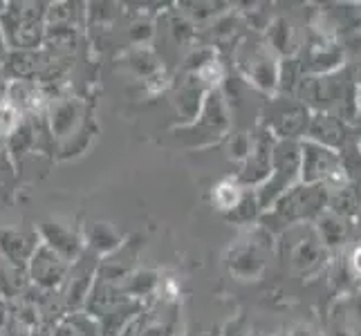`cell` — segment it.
I'll return each mask as SVG.
<instances>
[{"instance_id": "cell-23", "label": "cell", "mask_w": 361, "mask_h": 336, "mask_svg": "<svg viewBox=\"0 0 361 336\" xmlns=\"http://www.w3.org/2000/svg\"><path fill=\"white\" fill-rule=\"evenodd\" d=\"M52 336H102V328L94 316L79 309V312H68L61 318L54 325Z\"/></svg>"}, {"instance_id": "cell-13", "label": "cell", "mask_w": 361, "mask_h": 336, "mask_svg": "<svg viewBox=\"0 0 361 336\" xmlns=\"http://www.w3.org/2000/svg\"><path fill=\"white\" fill-rule=\"evenodd\" d=\"M267 242L271 244V233L267 229H260L258 235H252L245 244H240L235 251L231 254V271L240 278H254L258 276V271L265 265V251H267Z\"/></svg>"}, {"instance_id": "cell-29", "label": "cell", "mask_w": 361, "mask_h": 336, "mask_svg": "<svg viewBox=\"0 0 361 336\" xmlns=\"http://www.w3.org/2000/svg\"><path fill=\"white\" fill-rule=\"evenodd\" d=\"M74 115H77V108L70 101H61L56 106V110H52V132H56V137H66L72 128Z\"/></svg>"}, {"instance_id": "cell-36", "label": "cell", "mask_w": 361, "mask_h": 336, "mask_svg": "<svg viewBox=\"0 0 361 336\" xmlns=\"http://www.w3.org/2000/svg\"><path fill=\"white\" fill-rule=\"evenodd\" d=\"M137 321H140V318H137ZM137 321L133 323V325L130 328H126V330H123L119 336H137Z\"/></svg>"}, {"instance_id": "cell-32", "label": "cell", "mask_w": 361, "mask_h": 336, "mask_svg": "<svg viewBox=\"0 0 361 336\" xmlns=\"http://www.w3.org/2000/svg\"><path fill=\"white\" fill-rule=\"evenodd\" d=\"M353 132L357 139H361V88L357 94V112H355V121H353Z\"/></svg>"}, {"instance_id": "cell-3", "label": "cell", "mask_w": 361, "mask_h": 336, "mask_svg": "<svg viewBox=\"0 0 361 336\" xmlns=\"http://www.w3.org/2000/svg\"><path fill=\"white\" fill-rule=\"evenodd\" d=\"M298 182H301V146L298 142H274L269 178L256 189L260 213L269 211L274 202Z\"/></svg>"}, {"instance_id": "cell-11", "label": "cell", "mask_w": 361, "mask_h": 336, "mask_svg": "<svg viewBox=\"0 0 361 336\" xmlns=\"http://www.w3.org/2000/svg\"><path fill=\"white\" fill-rule=\"evenodd\" d=\"M227 128H229L227 101L220 90H211L207 92L200 117H197L191 126H186V130L197 137V144H207L225 135Z\"/></svg>"}, {"instance_id": "cell-14", "label": "cell", "mask_w": 361, "mask_h": 336, "mask_svg": "<svg viewBox=\"0 0 361 336\" xmlns=\"http://www.w3.org/2000/svg\"><path fill=\"white\" fill-rule=\"evenodd\" d=\"M41 244V235L25 229H0V256L7 263L27 269L34 251Z\"/></svg>"}, {"instance_id": "cell-30", "label": "cell", "mask_w": 361, "mask_h": 336, "mask_svg": "<svg viewBox=\"0 0 361 336\" xmlns=\"http://www.w3.org/2000/svg\"><path fill=\"white\" fill-rule=\"evenodd\" d=\"M20 117L23 115L7 101V99L5 101H0V139H5V137H9L18 128V123L23 121Z\"/></svg>"}, {"instance_id": "cell-28", "label": "cell", "mask_w": 361, "mask_h": 336, "mask_svg": "<svg viewBox=\"0 0 361 336\" xmlns=\"http://www.w3.org/2000/svg\"><path fill=\"white\" fill-rule=\"evenodd\" d=\"M260 213V206H258V200H256V191H245L243 200L238 202V206H235L231 213H227V220H233V222H252L256 220Z\"/></svg>"}, {"instance_id": "cell-17", "label": "cell", "mask_w": 361, "mask_h": 336, "mask_svg": "<svg viewBox=\"0 0 361 336\" xmlns=\"http://www.w3.org/2000/svg\"><path fill=\"white\" fill-rule=\"evenodd\" d=\"M39 235H41L43 244H47L61 258H66L70 265L81 256V251L85 249V244L79 235L74 233L70 227H63V224H59V222H47Z\"/></svg>"}, {"instance_id": "cell-35", "label": "cell", "mask_w": 361, "mask_h": 336, "mask_svg": "<svg viewBox=\"0 0 361 336\" xmlns=\"http://www.w3.org/2000/svg\"><path fill=\"white\" fill-rule=\"evenodd\" d=\"M7 41H5V36H3V30H0V66L5 63V58H7Z\"/></svg>"}, {"instance_id": "cell-25", "label": "cell", "mask_w": 361, "mask_h": 336, "mask_svg": "<svg viewBox=\"0 0 361 336\" xmlns=\"http://www.w3.org/2000/svg\"><path fill=\"white\" fill-rule=\"evenodd\" d=\"M27 285H30L27 269L16 267L0 258V296H5V298L23 296L25 290H27Z\"/></svg>"}, {"instance_id": "cell-1", "label": "cell", "mask_w": 361, "mask_h": 336, "mask_svg": "<svg viewBox=\"0 0 361 336\" xmlns=\"http://www.w3.org/2000/svg\"><path fill=\"white\" fill-rule=\"evenodd\" d=\"M359 85L350 68H341L330 74H303L298 81L294 99H298L310 112H326L343 119L353 128L357 112Z\"/></svg>"}, {"instance_id": "cell-21", "label": "cell", "mask_w": 361, "mask_h": 336, "mask_svg": "<svg viewBox=\"0 0 361 336\" xmlns=\"http://www.w3.org/2000/svg\"><path fill=\"white\" fill-rule=\"evenodd\" d=\"M359 209H361V184L348 182V184L339 186V189L328 191V206H326V211H330V213L339 216L343 220L355 222Z\"/></svg>"}, {"instance_id": "cell-39", "label": "cell", "mask_w": 361, "mask_h": 336, "mask_svg": "<svg viewBox=\"0 0 361 336\" xmlns=\"http://www.w3.org/2000/svg\"><path fill=\"white\" fill-rule=\"evenodd\" d=\"M5 7H7V3H0V16H3V11H5Z\"/></svg>"}, {"instance_id": "cell-20", "label": "cell", "mask_w": 361, "mask_h": 336, "mask_svg": "<svg viewBox=\"0 0 361 336\" xmlns=\"http://www.w3.org/2000/svg\"><path fill=\"white\" fill-rule=\"evenodd\" d=\"M207 92L209 90L195 77H191L189 81L180 85V90L176 92V108L184 126H191V123L200 117Z\"/></svg>"}, {"instance_id": "cell-37", "label": "cell", "mask_w": 361, "mask_h": 336, "mask_svg": "<svg viewBox=\"0 0 361 336\" xmlns=\"http://www.w3.org/2000/svg\"><path fill=\"white\" fill-rule=\"evenodd\" d=\"M353 74H355V81H357V85L361 88V61H359V66H357V70H355Z\"/></svg>"}, {"instance_id": "cell-33", "label": "cell", "mask_w": 361, "mask_h": 336, "mask_svg": "<svg viewBox=\"0 0 361 336\" xmlns=\"http://www.w3.org/2000/svg\"><path fill=\"white\" fill-rule=\"evenodd\" d=\"M222 336H247L245 334V328H243V321H235V323H229L225 334Z\"/></svg>"}, {"instance_id": "cell-24", "label": "cell", "mask_w": 361, "mask_h": 336, "mask_svg": "<svg viewBox=\"0 0 361 336\" xmlns=\"http://www.w3.org/2000/svg\"><path fill=\"white\" fill-rule=\"evenodd\" d=\"M85 249H90L97 256H108L121 244V235L106 222H92L85 229Z\"/></svg>"}, {"instance_id": "cell-4", "label": "cell", "mask_w": 361, "mask_h": 336, "mask_svg": "<svg viewBox=\"0 0 361 336\" xmlns=\"http://www.w3.org/2000/svg\"><path fill=\"white\" fill-rule=\"evenodd\" d=\"M298 146H301V182L303 184H319V186H326L328 191H332L350 182L345 175L341 155L337 151H330V148L319 146L307 139H301Z\"/></svg>"}, {"instance_id": "cell-34", "label": "cell", "mask_w": 361, "mask_h": 336, "mask_svg": "<svg viewBox=\"0 0 361 336\" xmlns=\"http://www.w3.org/2000/svg\"><path fill=\"white\" fill-rule=\"evenodd\" d=\"M290 336H317V332H314L312 328H307V325H296V328L290 332Z\"/></svg>"}, {"instance_id": "cell-15", "label": "cell", "mask_w": 361, "mask_h": 336, "mask_svg": "<svg viewBox=\"0 0 361 336\" xmlns=\"http://www.w3.org/2000/svg\"><path fill=\"white\" fill-rule=\"evenodd\" d=\"M326 336H361V292L332 305Z\"/></svg>"}, {"instance_id": "cell-7", "label": "cell", "mask_w": 361, "mask_h": 336, "mask_svg": "<svg viewBox=\"0 0 361 336\" xmlns=\"http://www.w3.org/2000/svg\"><path fill=\"white\" fill-rule=\"evenodd\" d=\"M312 112H310L298 99L281 97L269 104V117L265 130L276 142H301L307 132V123Z\"/></svg>"}, {"instance_id": "cell-16", "label": "cell", "mask_w": 361, "mask_h": 336, "mask_svg": "<svg viewBox=\"0 0 361 336\" xmlns=\"http://www.w3.org/2000/svg\"><path fill=\"white\" fill-rule=\"evenodd\" d=\"M332 285L343 296L361 292V242L345 247V254L334 263Z\"/></svg>"}, {"instance_id": "cell-8", "label": "cell", "mask_w": 361, "mask_h": 336, "mask_svg": "<svg viewBox=\"0 0 361 336\" xmlns=\"http://www.w3.org/2000/svg\"><path fill=\"white\" fill-rule=\"evenodd\" d=\"M102 256L92 254L90 249H83L81 256L70 265L68 278L61 287V298L68 307V312H79L85 305V298H88L94 278H97V267Z\"/></svg>"}, {"instance_id": "cell-18", "label": "cell", "mask_w": 361, "mask_h": 336, "mask_svg": "<svg viewBox=\"0 0 361 336\" xmlns=\"http://www.w3.org/2000/svg\"><path fill=\"white\" fill-rule=\"evenodd\" d=\"M142 314H144V301H137V298H121V301H117L102 318H99L102 336H119Z\"/></svg>"}, {"instance_id": "cell-22", "label": "cell", "mask_w": 361, "mask_h": 336, "mask_svg": "<svg viewBox=\"0 0 361 336\" xmlns=\"http://www.w3.org/2000/svg\"><path fill=\"white\" fill-rule=\"evenodd\" d=\"M267 45L274 49V54L290 58L298 52V32L288 18H276L267 25Z\"/></svg>"}, {"instance_id": "cell-2", "label": "cell", "mask_w": 361, "mask_h": 336, "mask_svg": "<svg viewBox=\"0 0 361 336\" xmlns=\"http://www.w3.org/2000/svg\"><path fill=\"white\" fill-rule=\"evenodd\" d=\"M328 206V189L319 184H294L290 191H285L274 206L263 213V229L269 233L274 229H290L296 224L317 222V218Z\"/></svg>"}, {"instance_id": "cell-26", "label": "cell", "mask_w": 361, "mask_h": 336, "mask_svg": "<svg viewBox=\"0 0 361 336\" xmlns=\"http://www.w3.org/2000/svg\"><path fill=\"white\" fill-rule=\"evenodd\" d=\"M3 66H7V72L16 77V81H27L41 68H45L41 66V58L36 52H20V49H11Z\"/></svg>"}, {"instance_id": "cell-19", "label": "cell", "mask_w": 361, "mask_h": 336, "mask_svg": "<svg viewBox=\"0 0 361 336\" xmlns=\"http://www.w3.org/2000/svg\"><path fill=\"white\" fill-rule=\"evenodd\" d=\"M321 244L326 249H345L353 240V231H355V222L343 220L339 216L330 213V211H323L312 224Z\"/></svg>"}, {"instance_id": "cell-12", "label": "cell", "mask_w": 361, "mask_h": 336, "mask_svg": "<svg viewBox=\"0 0 361 336\" xmlns=\"http://www.w3.org/2000/svg\"><path fill=\"white\" fill-rule=\"evenodd\" d=\"M303 139L341 153L345 146L357 142V137L343 119L334 117V115H326V112H312V117H310V123H307V132H305Z\"/></svg>"}, {"instance_id": "cell-9", "label": "cell", "mask_w": 361, "mask_h": 336, "mask_svg": "<svg viewBox=\"0 0 361 336\" xmlns=\"http://www.w3.org/2000/svg\"><path fill=\"white\" fill-rule=\"evenodd\" d=\"M68 271H70L68 260L61 258L56 251H52L47 244L41 242L27 265V278L36 290L47 294V292H59L63 287Z\"/></svg>"}, {"instance_id": "cell-38", "label": "cell", "mask_w": 361, "mask_h": 336, "mask_svg": "<svg viewBox=\"0 0 361 336\" xmlns=\"http://www.w3.org/2000/svg\"><path fill=\"white\" fill-rule=\"evenodd\" d=\"M355 222H357V227L361 229V209H359V213H357V220H355Z\"/></svg>"}, {"instance_id": "cell-6", "label": "cell", "mask_w": 361, "mask_h": 336, "mask_svg": "<svg viewBox=\"0 0 361 336\" xmlns=\"http://www.w3.org/2000/svg\"><path fill=\"white\" fill-rule=\"evenodd\" d=\"M326 251L328 249L321 244L314 227L296 224L283 233V254L288 258L290 267L301 273L317 271L326 260Z\"/></svg>"}, {"instance_id": "cell-40", "label": "cell", "mask_w": 361, "mask_h": 336, "mask_svg": "<svg viewBox=\"0 0 361 336\" xmlns=\"http://www.w3.org/2000/svg\"><path fill=\"white\" fill-rule=\"evenodd\" d=\"M357 144H359V153H361V139H359V142H357Z\"/></svg>"}, {"instance_id": "cell-10", "label": "cell", "mask_w": 361, "mask_h": 336, "mask_svg": "<svg viewBox=\"0 0 361 336\" xmlns=\"http://www.w3.org/2000/svg\"><path fill=\"white\" fill-rule=\"evenodd\" d=\"M274 137L263 130L256 137H252V151L245 157V161L240 164V173L235 182H238L243 189H260L265 184V180L269 178L271 170V148H274Z\"/></svg>"}, {"instance_id": "cell-31", "label": "cell", "mask_w": 361, "mask_h": 336, "mask_svg": "<svg viewBox=\"0 0 361 336\" xmlns=\"http://www.w3.org/2000/svg\"><path fill=\"white\" fill-rule=\"evenodd\" d=\"M229 151H231V157H233V159H238L240 164H243L245 157L249 155V151H252V137H249V135H243V132H240V135H233Z\"/></svg>"}, {"instance_id": "cell-27", "label": "cell", "mask_w": 361, "mask_h": 336, "mask_svg": "<svg viewBox=\"0 0 361 336\" xmlns=\"http://www.w3.org/2000/svg\"><path fill=\"white\" fill-rule=\"evenodd\" d=\"M247 189H243V186L235 182V180H225V182H220L216 186V191H214V202L216 206L222 211V213H231V211L238 206V202L243 200V195H245Z\"/></svg>"}, {"instance_id": "cell-5", "label": "cell", "mask_w": 361, "mask_h": 336, "mask_svg": "<svg viewBox=\"0 0 361 336\" xmlns=\"http://www.w3.org/2000/svg\"><path fill=\"white\" fill-rule=\"evenodd\" d=\"M238 68L249 83H254L258 90L274 92L279 81V56L267 45V41H243L238 52Z\"/></svg>"}]
</instances>
